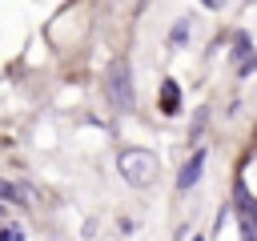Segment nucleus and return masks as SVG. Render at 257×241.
Masks as SVG:
<instances>
[{"instance_id":"obj_2","label":"nucleus","mask_w":257,"mask_h":241,"mask_svg":"<svg viewBox=\"0 0 257 241\" xmlns=\"http://www.w3.org/2000/svg\"><path fill=\"white\" fill-rule=\"evenodd\" d=\"M104 92H108V104L116 112H133L137 104V92H133V64L128 60H112L108 72H104Z\"/></svg>"},{"instance_id":"obj_7","label":"nucleus","mask_w":257,"mask_h":241,"mask_svg":"<svg viewBox=\"0 0 257 241\" xmlns=\"http://www.w3.org/2000/svg\"><path fill=\"white\" fill-rule=\"evenodd\" d=\"M193 241H201V237H193Z\"/></svg>"},{"instance_id":"obj_4","label":"nucleus","mask_w":257,"mask_h":241,"mask_svg":"<svg viewBox=\"0 0 257 241\" xmlns=\"http://www.w3.org/2000/svg\"><path fill=\"white\" fill-rule=\"evenodd\" d=\"M241 241H257V217H253V205H241Z\"/></svg>"},{"instance_id":"obj_3","label":"nucleus","mask_w":257,"mask_h":241,"mask_svg":"<svg viewBox=\"0 0 257 241\" xmlns=\"http://www.w3.org/2000/svg\"><path fill=\"white\" fill-rule=\"evenodd\" d=\"M201 169H205V153L197 149V153H193V157L185 161V169H181V177H177V189H189V185H197Z\"/></svg>"},{"instance_id":"obj_1","label":"nucleus","mask_w":257,"mask_h":241,"mask_svg":"<svg viewBox=\"0 0 257 241\" xmlns=\"http://www.w3.org/2000/svg\"><path fill=\"white\" fill-rule=\"evenodd\" d=\"M116 165H120V177H124L133 189H149V185L157 181V173H161V161H157L149 149H124V153L116 157Z\"/></svg>"},{"instance_id":"obj_5","label":"nucleus","mask_w":257,"mask_h":241,"mask_svg":"<svg viewBox=\"0 0 257 241\" xmlns=\"http://www.w3.org/2000/svg\"><path fill=\"white\" fill-rule=\"evenodd\" d=\"M161 92H165V112H177V100H181V96H177V84H173V80H165V84H161Z\"/></svg>"},{"instance_id":"obj_6","label":"nucleus","mask_w":257,"mask_h":241,"mask_svg":"<svg viewBox=\"0 0 257 241\" xmlns=\"http://www.w3.org/2000/svg\"><path fill=\"white\" fill-rule=\"evenodd\" d=\"M0 241H20V233L16 229H0Z\"/></svg>"}]
</instances>
